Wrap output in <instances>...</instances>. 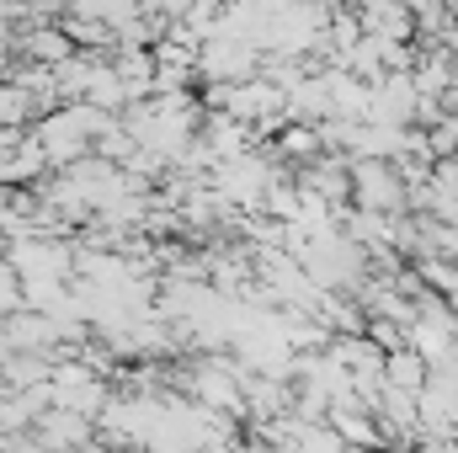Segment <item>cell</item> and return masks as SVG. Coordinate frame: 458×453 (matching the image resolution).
<instances>
[{"mask_svg": "<svg viewBox=\"0 0 458 453\" xmlns=\"http://www.w3.org/2000/svg\"><path fill=\"white\" fill-rule=\"evenodd\" d=\"M384 384H394V389H405V395H421V384H427V357L405 341V346H394V352H384Z\"/></svg>", "mask_w": 458, "mask_h": 453, "instance_id": "7a4b0ae2", "label": "cell"}, {"mask_svg": "<svg viewBox=\"0 0 458 453\" xmlns=\"http://www.w3.org/2000/svg\"><path fill=\"white\" fill-rule=\"evenodd\" d=\"M346 187H352V209L405 214V176H400L394 160H378V155H346Z\"/></svg>", "mask_w": 458, "mask_h": 453, "instance_id": "6da1fadb", "label": "cell"}]
</instances>
